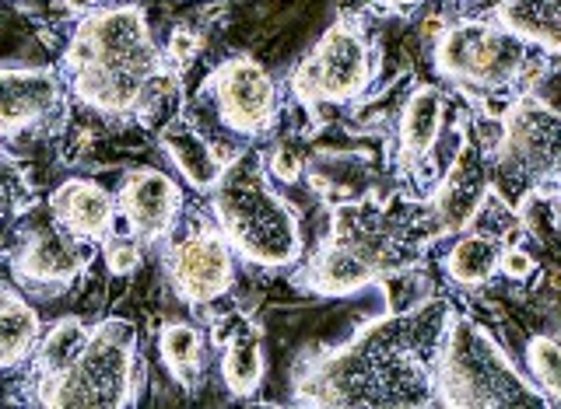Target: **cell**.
Segmentation results:
<instances>
[{
	"instance_id": "9c48e42d",
	"label": "cell",
	"mask_w": 561,
	"mask_h": 409,
	"mask_svg": "<svg viewBox=\"0 0 561 409\" xmlns=\"http://www.w3.org/2000/svg\"><path fill=\"white\" fill-rule=\"evenodd\" d=\"M376 78V49L358 17H337L298 67L291 70V95L302 109L320 113L323 105H347Z\"/></svg>"
},
{
	"instance_id": "484cf974",
	"label": "cell",
	"mask_w": 561,
	"mask_h": 409,
	"mask_svg": "<svg viewBox=\"0 0 561 409\" xmlns=\"http://www.w3.org/2000/svg\"><path fill=\"white\" fill-rule=\"evenodd\" d=\"M526 367H530L534 385L540 388V396L548 399V406L561 402V347L554 336H534L526 343Z\"/></svg>"
},
{
	"instance_id": "e0dca14e",
	"label": "cell",
	"mask_w": 561,
	"mask_h": 409,
	"mask_svg": "<svg viewBox=\"0 0 561 409\" xmlns=\"http://www.w3.org/2000/svg\"><path fill=\"white\" fill-rule=\"evenodd\" d=\"M46 203L67 231L88 242H102L116 224V197L95 179H67Z\"/></svg>"
},
{
	"instance_id": "3957f363",
	"label": "cell",
	"mask_w": 561,
	"mask_h": 409,
	"mask_svg": "<svg viewBox=\"0 0 561 409\" xmlns=\"http://www.w3.org/2000/svg\"><path fill=\"white\" fill-rule=\"evenodd\" d=\"M64 67L78 102L113 119L151 116L158 102L175 92V74L137 4L99 8L81 17L67 43Z\"/></svg>"
},
{
	"instance_id": "ba28073f",
	"label": "cell",
	"mask_w": 561,
	"mask_h": 409,
	"mask_svg": "<svg viewBox=\"0 0 561 409\" xmlns=\"http://www.w3.org/2000/svg\"><path fill=\"white\" fill-rule=\"evenodd\" d=\"M561 119L540 95H519L502 113V137L488 154V168L502 179L513 200L534 189H554L558 179Z\"/></svg>"
},
{
	"instance_id": "5bb4252c",
	"label": "cell",
	"mask_w": 561,
	"mask_h": 409,
	"mask_svg": "<svg viewBox=\"0 0 561 409\" xmlns=\"http://www.w3.org/2000/svg\"><path fill=\"white\" fill-rule=\"evenodd\" d=\"M183 189L162 168H130L116 189L119 235L137 242H162L180 227Z\"/></svg>"
},
{
	"instance_id": "2e32d148",
	"label": "cell",
	"mask_w": 561,
	"mask_h": 409,
	"mask_svg": "<svg viewBox=\"0 0 561 409\" xmlns=\"http://www.w3.org/2000/svg\"><path fill=\"white\" fill-rule=\"evenodd\" d=\"M446 122V95L435 84H417L408 95L397 122V168L408 175H421L438 144Z\"/></svg>"
},
{
	"instance_id": "d6986e66",
	"label": "cell",
	"mask_w": 561,
	"mask_h": 409,
	"mask_svg": "<svg viewBox=\"0 0 561 409\" xmlns=\"http://www.w3.org/2000/svg\"><path fill=\"white\" fill-rule=\"evenodd\" d=\"M221 340V382L225 388L232 393L236 399H250L260 382H263V371H267V361H263V336L260 329L250 323V318L236 315L228 323Z\"/></svg>"
},
{
	"instance_id": "5b68a950",
	"label": "cell",
	"mask_w": 561,
	"mask_h": 409,
	"mask_svg": "<svg viewBox=\"0 0 561 409\" xmlns=\"http://www.w3.org/2000/svg\"><path fill=\"white\" fill-rule=\"evenodd\" d=\"M432 396L438 406L460 409H530L548 406L540 388L508 361L505 347L481 326L473 315H446L438 336L435 367H432Z\"/></svg>"
},
{
	"instance_id": "ac0fdd59",
	"label": "cell",
	"mask_w": 561,
	"mask_h": 409,
	"mask_svg": "<svg viewBox=\"0 0 561 409\" xmlns=\"http://www.w3.org/2000/svg\"><path fill=\"white\" fill-rule=\"evenodd\" d=\"M162 151L172 162V168L201 192H210V186L218 183V175L228 162V157H221V151L215 148V140H207V133L190 116H172L165 122Z\"/></svg>"
},
{
	"instance_id": "f1b7e54d",
	"label": "cell",
	"mask_w": 561,
	"mask_h": 409,
	"mask_svg": "<svg viewBox=\"0 0 561 409\" xmlns=\"http://www.w3.org/2000/svg\"><path fill=\"white\" fill-rule=\"evenodd\" d=\"M534 256L526 253L523 245H502V256H499V273H505L508 280H526L534 273Z\"/></svg>"
},
{
	"instance_id": "4fadbf2b",
	"label": "cell",
	"mask_w": 561,
	"mask_h": 409,
	"mask_svg": "<svg viewBox=\"0 0 561 409\" xmlns=\"http://www.w3.org/2000/svg\"><path fill=\"white\" fill-rule=\"evenodd\" d=\"M488 197H491L488 148L481 144L478 137H470L467 130H460L456 154L449 157V168L443 172V179H438L432 200H428V207L435 213L438 238L460 235V231L478 224Z\"/></svg>"
},
{
	"instance_id": "6da1fadb",
	"label": "cell",
	"mask_w": 561,
	"mask_h": 409,
	"mask_svg": "<svg viewBox=\"0 0 561 409\" xmlns=\"http://www.w3.org/2000/svg\"><path fill=\"white\" fill-rule=\"evenodd\" d=\"M449 301H417L358 329L347 343L302 361L298 406H432V367Z\"/></svg>"
},
{
	"instance_id": "7402d4cb",
	"label": "cell",
	"mask_w": 561,
	"mask_h": 409,
	"mask_svg": "<svg viewBox=\"0 0 561 409\" xmlns=\"http://www.w3.org/2000/svg\"><path fill=\"white\" fill-rule=\"evenodd\" d=\"M39 315H35L28 301L14 291H0V371L25 364L35 343H39Z\"/></svg>"
},
{
	"instance_id": "52a82bcc",
	"label": "cell",
	"mask_w": 561,
	"mask_h": 409,
	"mask_svg": "<svg viewBox=\"0 0 561 409\" xmlns=\"http://www.w3.org/2000/svg\"><path fill=\"white\" fill-rule=\"evenodd\" d=\"M438 78L473 95H502L537 81L540 70L530 60V46L519 43L495 22H460L435 43Z\"/></svg>"
},
{
	"instance_id": "7c38bea8",
	"label": "cell",
	"mask_w": 561,
	"mask_h": 409,
	"mask_svg": "<svg viewBox=\"0 0 561 409\" xmlns=\"http://www.w3.org/2000/svg\"><path fill=\"white\" fill-rule=\"evenodd\" d=\"M204 92L215 102L221 127L236 137L256 140L277 122V84L271 70L253 57H228L218 63Z\"/></svg>"
},
{
	"instance_id": "83f0119b",
	"label": "cell",
	"mask_w": 561,
	"mask_h": 409,
	"mask_svg": "<svg viewBox=\"0 0 561 409\" xmlns=\"http://www.w3.org/2000/svg\"><path fill=\"white\" fill-rule=\"evenodd\" d=\"M263 165H267V172L280 183H295L298 175H302V168H306L302 154H298L291 144H277V151L271 154V162H263Z\"/></svg>"
},
{
	"instance_id": "8992f818",
	"label": "cell",
	"mask_w": 561,
	"mask_h": 409,
	"mask_svg": "<svg viewBox=\"0 0 561 409\" xmlns=\"http://www.w3.org/2000/svg\"><path fill=\"white\" fill-rule=\"evenodd\" d=\"M145 385V361L137 353V329L127 318H105L88 329L84 347L67 367L39 375L32 399L39 406H134Z\"/></svg>"
},
{
	"instance_id": "44dd1931",
	"label": "cell",
	"mask_w": 561,
	"mask_h": 409,
	"mask_svg": "<svg viewBox=\"0 0 561 409\" xmlns=\"http://www.w3.org/2000/svg\"><path fill=\"white\" fill-rule=\"evenodd\" d=\"M499 256H502V242L491 231L467 227L446 253L443 270L456 288H484L499 273Z\"/></svg>"
},
{
	"instance_id": "30bf717a",
	"label": "cell",
	"mask_w": 561,
	"mask_h": 409,
	"mask_svg": "<svg viewBox=\"0 0 561 409\" xmlns=\"http://www.w3.org/2000/svg\"><path fill=\"white\" fill-rule=\"evenodd\" d=\"M8 256L11 273L22 288L64 291L92 266L95 242L67 231L46 200H32L22 218H18L14 245Z\"/></svg>"
},
{
	"instance_id": "4316f807",
	"label": "cell",
	"mask_w": 561,
	"mask_h": 409,
	"mask_svg": "<svg viewBox=\"0 0 561 409\" xmlns=\"http://www.w3.org/2000/svg\"><path fill=\"white\" fill-rule=\"evenodd\" d=\"M102 242H105L102 245L105 266H110L113 277H130L137 266H140V259H145V248H140V242L130 238V235H113V238L105 235Z\"/></svg>"
},
{
	"instance_id": "4dcf8cb0",
	"label": "cell",
	"mask_w": 561,
	"mask_h": 409,
	"mask_svg": "<svg viewBox=\"0 0 561 409\" xmlns=\"http://www.w3.org/2000/svg\"><path fill=\"white\" fill-rule=\"evenodd\" d=\"M386 4H390L393 11H408V8H417L421 0H386Z\"/></svg>"
},
{
	"instance_id": "7a4b0ae2",
	"label": "cell",
	"mask_w": 561,
	"mask_h": 409,
	"mask_svg": "<svg viewBox=\"0 0 561 409\" xmlns=\"http://www.w3.org/2000/svg\"><path fill=\"white\" fill-rule=\"evenodd\" d=\"M435 238L438 227L428 203L408 197L341 200L320 253L295 280L312 294L347 297L408 273Z\"/></svg>"
},
{
	"instance_id": "ffe728a7",
	"label": "cell",
	"mask_w": 561,
	"mask_h": 409,
	"mask_svg": "<svg viewBox=\"0 0 561 409\" xmlns=\"http://www.w3.org/2000/svg\"><path fill=\"white\" fill-rule=\"evenodd\" d=\"M561 0H502L495 8V25L516 35L530 49H540L543 57H558L561 49Z\"/></svg>"
},
{
	"instance_id": "f546056e",
	"label": "cell",
	"mask_w": 561,
	"mask_h": 409,
	"mask_svg": "<svg viewBox=\"0 0 561 409\" xmlns=\"http://www.w3.org/2000/svg\"><path fill=\"white\" fill-rule=\"evenodd\" d=\"M197 35L193 32H186V28H175L172 35H169V57L175 60V63H186L190 57H197Z\"/></svg>"
},
{
	"instance_id": "603a6c76",
	"label": "cell",
	"mask_w": 561,
	"mask_h": 409,
	"mask_svg": "<svg viewBox=\"0 0 561 409\" xmlns=\"http://www.w3.org/2000/svg\"><path fill=\"white\" fill-rule=\"evenodd\" d=\"M158 353H162V364L169 371V378L183 388H197L204 378V358H207V343L204 332L190 323H169L158 332Z\"/></svg>"
},
{
	"instance_id": "cb8c5ba5",
	"label": "cell",
	"mask_w": 561,
	"mask_h": 409,
	"mask_svg": "<svg viewBox=\"0 0 561 409\" xmlns=\"http://www.w3.org/2000/svg\"><path fill=\"white\" fill-rule=\"evenodd\" d=\"M84 340H88V326L81 323V318H75V315L57 318V323L39 336V343H35V350H32L35 378L67 367L70 361H75V353L84 347Z\"/></svg>"
},
{
	"instance_id": "8fae6325",
	"label": "cell",
	"mask_w": 561,
	"mask_h": 409,
	"mask_svg": "<svg viewBox=\"0 0 561 409\" xmlns=\"http://www.w3.org/2000/svg\"><path fill=\"white\" fill-rule=\"evenodd\" d=\"M165 248V273L172 291L186 301L190 308H207L221 301L236 283V253L218 224L204 218L193 221L180 235H169Z\"/></svg>"
},
{
	"instance_id": "277c9868",
	"label": "cell",
	"mask_w": 561,
	"mask_h": 409,
	"mask_svg": "<svg viewBox=\"0 0 561 409\" xmlns=\"http://www.w3.org/2000/svg\"><path fill=\"white\" fill-rule=\"evenodd\" d=\"M215 224L232 253L260 270H285L302 259V227L298 210L274 192L263 154L239 151L225 162L218 183L210 186Z\"/></svg>"
},
{
	"instance_id": "d4e9b609",
	"label": "cell",
	"mask_w": 561,
	"mask_h": 409,
	"mask_svg": "<svg viewBox=\"0 0 561 409\" xmlns=\"http://www.w3.org/2000/svg\"><path fill=\"white\" fill-rule=\"evenodd\" d=\"M28 203H32V186L25 168L0 148V256L11 253L18 218H22Z\"/></svg>"
},
{
	"instance_id": "9a60e30c",
	"label": "cell",
	"mask_w": 561,
	"mask_h": 409,
	"mask_svg": "<svg viewBox=\"0 0 561 409\" xmlns=\"http://www.w3.org/2000/svg\"><path fill=\"white\" fill-rule=\"evenodd\" d=\"M67 84L49 67H0V137L39 127L64 109Z\"/></svg>"
}]
</instances>
